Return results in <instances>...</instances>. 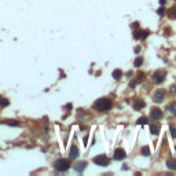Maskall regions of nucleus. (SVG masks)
<instances>
[{
  "instance_id": "nucleus-17",
  "label": "nucleus",
  "mask_w": 176,
  "mask_h": 176,
  "mask_svg": "<svg viewBox=\"0 0 176 176\" xmlns=\"http://www.w3.org/2000/svg\"><path fill=\"white\" fill-rule=\"evenodd\" d=\"M168 17L171 19H176V7H172L171 10H168Z\"/></svg>"
},
{
  "instance_id": "nucleus-13",
  "label": "nucleus",
  "mask_w": 176,
  "mask_h": 176,
  "mask_svg": "<svg viewBox=\"0 0 176 176\" xmlns=\"http://www.w3.org/2000/svg\"><path fill=\"white\" fill-rule=\"evenodd\" d=\"M167 110L169 113H172V114H176V102H172V103H169L167 106Z\"/></svg>"
},
{
  "instance_id": "nucleus-16",
  "label": "nucleus",
  "mask_w": 176,
  "mask_h": 176,
  "mask_svg": "<svg viewBox=\"0 0 176 176\" xmlns=\"http://www.w3.org/2000/svg\"><path fill=\"white\" fill-rule=\"evenodd\" d=\"M113 77H114L116 80H120L121 77H122V70H120V69H116V70L113 72Z\"/></svg>"
},
{
  "instance_id": "nucleus-19",
  "label": "nucleus",
  "mask_w": 176,
  "mask_h": 176,
  "mask_svg": "<svg viewBox=\"0 0 176 176\" xmlns=\"http://www.w3.org/2000/svg\"><path fill=\"white\" fill-rule=\"evenodd\" d=\"M134 39L136 40H139V39H142V30H139V28H138V30H134Z\"/></svg>"
},
{
  "instance_id": "nucleus-21",
  "label": "nucleus",
  "mask_w": 176,
  "mask_h": 176,
  "mask_svg": "<svg viewBox=\"0 0 176 176\" xmlns=\"http://www.w3.org/2000/svg\"><path fill=\"white\" fill-rule=\"evenodd\" d=\"M142 63H143V58H142V56H138V58L135 59V62H134V65H135L136 67H138V66H140Z\"/></svg>"
},
{
  "instance_id": "nucleus-4",
  "label": "nucleus",
  "mask_w": 176,
  "mask_h": 176,
  "mask_svg": "<svg viewBox=\"0 0 176 176\" xmlns=\"http://www.w3.org/2000/svg\"><path fill=\"white\" fill-rule=\"evenodd\" d=\"M94 164H95V165H99V167H107V165H109V158H107L105 154L96 155L95 158H94Z\"/></svg>"
},
{
  "instance_id": "nucleus-2",
  "label": "nucleus",
  "mask_w": 176,
  "mask_h": 176,
  "mask_svg": "<svg viewBox=\"0 0 176 176\" xmlns=\"http://www.w3.org/2000/svg\"><path fill=\"white\" fill-rule=\"evenodd\" d=\"M54 168L59 172H66L67 169L70 168V161L66 160V158H61V160H56L54 162Z\"/></svg>"
},
{
  "instance_id": "nucleus-22",
  "label": "nucleus",
  "mask_w": 176,
  "mask_h": 176,
  "mask_svg": "<svg viewBox=\"0 0 176 176\" xmlns=\"http://www.w3.org/2000/svg\"><path fill=\"white\" fill-rule=\"evenodd\" d=\"M169 131H171V135H172V138H176V128H175V127H171V128H169Z\"/></svg>"
},
{
  "instance_id": "nucleus-23",
  "label": "nucleus",
  "mask_w": 176,
  "mask_h": 176,
  "mask_svg": "<svg viewBox=\"0 0 176 176\" xmlns=\"http://www.w3.org/2000/svg\"><path fill=\"white\" fill-rule=\"evenodd\" d=\"M149 34H150V32H149V30H142V39H146Z\"/></svg>"
},
{
  "instance_id": "nucleus-8",
  "label": "nucleus",
  "mask_w": 176,
  "mask_h": 176,
  "mask_svg": "<svg viewBox=\"0 0 176 176\" xmlns=\"http://www.w3.org/2000/svg\"><path fill=\"white\" fill-rule=\"evenodd\" d=\"M79 154H80V151H79V147H77L76 144H73L72 147L69 149V155H70V158H77V157H79Z\"/></svg>"
},
{
  "instance_id": "nucleus-3",
  "label": "nucleus",
  "mask_w": 176,
  "mask_h": 176,
  "mask_svg": "<svg viewBox=\"0 0 176 176\" xmlns=\"http://www.w3.org/2000/svg\"><path fill=\"white\" fill-rule=\"evenodd\" d=\"M165 76H167V73L164 72V70H157V72L153 73L151 80L154 81L155 84H161V83H164V80H165Z\"/></svg>"
},
{
  "instance_id": "nucleus-10",
  "label": "nucleus",
  "mask_w": 176,
  "mask_h": 176,
  "mask_svg": "<svg viewBox=\"0 0 176 176\" xmlns=\"http://www.w3.org/2000/svg\"><path fill=\"white\" fill-rule=\"evenodd\" d=\"M73 168L76 169L77 172H83L84 169L87 168V162H85V161H79V162H77V164H76Z\"/></svg>"
},
{
  "instance_id": "nucleus-28",
  "label": "nucleus",
  "mask_w": 176,
  "mask_h": 176,
  "mask_svg": "<svg viewBox=\"0 0 176 176\" xmlns=\"http://www.w3.org/2000/svg\"><path fill=\"white\" fill-rule=\"evenodd\" d=\"M171 91H172L173 94H176V84H175V85H172V88H171Z\"/></svg>"
},
{
  "instance_id": "nucleus-24",
  "label": "nucleus",
  "mask_w": 176,
  "mask_h": 176,
  "mask_svg": "<svg viewBox=\"0 0 176 176\" xmlns=\"http://www.w3.org/2000/svg\"><path fill=\"white\" fill-rule=\"evenodd\" d=\"M164 13H165V10H164V8H162V7H160V8H158V10H157V14H158V15H162Z\"/></svg>"
},
{
  "instance_id": "nucleus-29",
  "label": "nucleus",
  "mask_w": 176,
  "mask_h": 176,
  "mask_svg": "<svg viewBox=\"0 0 176 176\" xmlns=\"http://www.w3.org/2000/svg\"><path fill=\"white\" fill-rule=\"evenodd\" d=\"M134 51H135L136 54H139V52H140V47H135V50H134Z\"/></svg>"
},
{
  "instance_id": "nucleus-12",
  "label": "nucleus",
  "mask_w": 176,
  "mask_h": 176,
  "mask_svg": "<svg viewBox=\"0 0 176 176\" xmlns=\"http://www.w3.org/2000/svg\"><path fill=\"white\" fill-rule=\"evenodd\" d=\"M150 132H151L153 135H157L160 132V125L158 124H151L150 125Z\"/></svg>"
},
{
  "instance_id": "nucleus-27",
  "label": "nucleus",
  "mask_w": 176,
  "mask_h": 176,
  "mask_svg": "<svg viewBox=\"0 0 176 176\" xmlns=\"http://www.w3.org/2000/svg\"><path fill=\"white\" fill-rule=\"evenodd\" d=\"M132 28H134V29L139 28V22H135V24H132Z\"/></svg>"
},
{
  "instance_id": "nucleus-20",
  "label": "nucleus",
  "mask_w": 176,
  "mask_h": 176,
  "mask_svg": "<svg viewBox=\"0 0 176 176\" xmlns=\"http://www.w3.org/2000/svg\"><path fill=\"white\" fill-rule=\"evenodd\" d=\"M149 122V120L146 118V117H140L139 120L136 121V124H139V125H144V124H147Z\"/></svg>"
},
{
  "instance_id": "nucleus-9",
  "label": "nucleus",
  "mask_w": 176,
  "mask_h": 176,
  "mask_svg": "<svg viewBox=\"0 0 176 176\" xmlns=\"http://www.w3.org/2000/svg\"><path fill=\"white\" fill-rule=\"evenodd\" d=\"M144 106H146V103H144L143 99H136L135 102H134V109L135 110H142Z\"/></svg>"
},
{
  "instance_id": "nucleus-26",
  "label": "nucleus",
  "mask_w": 176,
  "mask_h": 176,
  "mask_svg": "<svg viewBox=\"0 0 176 176\" xmlns=\"http://www.w3.org/2000/svg\"><path fill=\"white\" fill-rule=\"evenodd\" d=\"M136 84H138V80H136V81H131L129 87H131V88H135V87H136Z\"/></svg>"
},
{
  "instance_id": "nucleus-15",
  "label": "nucleus",
  "mask_w": 176,
  "mask_h": 176,
  "mask_svg": "<svg viewBox=\"0 0 176 176\" xmlns=\"http://www.w3.org/2000/svg\"><path fill=\"white\" fill-rule=\"evenodd\" d=\"M3 124H7V125H11V127H18L19 125V121H15V120H4Z\"/></svg>"
},
{
  "instance_id": "nucleus-6",
  "label": "nucleus",
  "mask_w": 176,
  "mask_h": 176,
  "mask_svg": "<svg viewBox=\"0 0 176 176\" xmlns=\"http://www.w3.org/2000/svg\"><path fill=\"white\" fill-rule=\"evenodd\" d=\"M164 99H165V91H162V89L155 91V94H154V96H153V101H154L155 103H161Z\"/></svg>"
},
{
  "instance_id": "nucleus-30",
  "label": "nucleus",
  "mask_w": 176,
  "mask_h": 176,
  "mask_svg": "<svg viewBox=\"0 0 176 176\" xmlns=\"http://www.w3.org/2000/svg\"><path fill=\"white\" fill-rule=\"evenodd\" d=\"M160 4H161V6H164V4H165V0H160Z\"/></svg>"
},
{
  "instance_id": "nucleus-11",
  "label": "nucleus",
  "mask_w": 176,
  "mask_h": 176,
  "mask_svg": "<svg viewBox=\"0 0 176 176\" xmlns=\"http://www.w3.org/2000/svg\"><path fill=\"white\" fill-rule=\"evenodd\" d=\"M167 167H168L171 171H175V169H176V161L173 160V158H169V160H167Z\"/></svg>"
},
{
  "instance_id": "nucleus-5",
  "label": "nucleus",
  "mask_w": 176,
  "mask_h": 176,
  "mask_svg": "<svg viewBox=\"0 0 176 176\" xmlns=\"http://www.w3.org/2000/svg\"><path fill=\"white\" fill-rule=\"evenodd\" d=\"M113 157H114L116 161H121V160H124V158L127 157V153H125L124 149L120 147V149H116V150H114V155H113Z\"/></svg>"
},
{
  "instance_id": "nucleus-1",
  "label": "nucleus",
  "mask_w": 176,
  "mask_h": 176,
  "mask_svg": "<svg viewBox=\"0 0 176 176\" xmlns=\"http://www.w3.org/2000/svg\"><path fill=\"white\" fill-rule=\"evenodd\" d=\"M113 106V102L109 99V98H101V99H98L94 105V107H95V110L98 112L103 113V112H109L110 109H112Z\"/></svg>"
},
{
  "instance_id": "nucleus-25",
  "label": "nucleus",
  "mask_w": 176,
  "mask_h": 176,
  "mask_svg": "<svg viewBox=\"0 0 176 176\" xmlns=\"http://www.w3.org/2000/svg\"><path fill=\"white\" fill-rule=\"evenodd\" d=\"M138 76H139V79H138V83H139V81H142V80L144 79V73H139Z\"/></svg>"
},
{
  "instance_id": "nucleus-18",
  "label": "nucleus",
  "mask_w": 176,
  "mask_h": 176,
  "mask_svg": "<svg viewBox=\"0 0 176 176\" xmlns=\"http://www.w3.org/2000/svg\"><path fill=\"white\" fill-rule=\"evenodd\" d=\"M8 105H10V101H8L7 98L1 96V98H0V106H1V107H6V106H8Z\"/></svg>"
},
{
  "instance_id": "nucleus-7",
  "label": "nucleus",
  "mask_w": 176,
  "mask_h": 176,
  "mask_svg": "<svg viewBox=\"0 0 176 176\" xmlns=\"http://www.w3.org/2000/svg\"><path fill=\"white\" fill-rule=\"evenodd\" d=\"M150 117H151L153 120H160L161 117H162V112L158 107H153L151 110H150Z\"/></svg>"
},
{
  "instance_id": "nucleus-14",
  "label": "nucleus",
  "mask_w": 176,
  "mask_h": 176,
  "mask_svg": "<svg viewBox=\"0 0 176 176\" xmlns=\"http://www.w3.org/2000/svg\"><path fill=\"white\" fill-rule=\"evenodd\" d=\"M140 154L144 155V157H149V155H150V147H149V146H143V147L140 149Z\"/></svg>"
}]
</instances>
